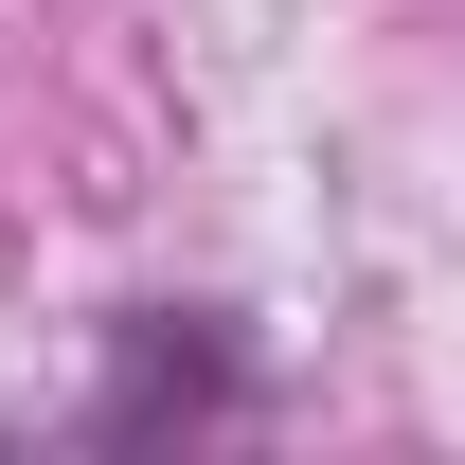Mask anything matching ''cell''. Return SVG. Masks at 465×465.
<instances>
[{
  "instance_id": "6da1fadb",
  "label": "cell",
  "mask_w": 465,
  "mask_h": 465,
  "mask_svg": "<svg viewBox=\"0 0 465 465\" xmlns=\"http://www.w3.org/2000/svg\"><path fill=\"white\" fill-rule=\"evenodd\" d=\"M251 341H232L215 304H143V322H108V394H90V448H215V430H251Z\"/></svg>"
}]
</instances>
